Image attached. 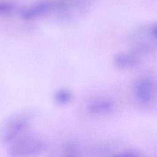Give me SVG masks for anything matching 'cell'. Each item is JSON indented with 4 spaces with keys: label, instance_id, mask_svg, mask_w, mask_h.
Returning a JSON list of instances; mask_svg holds the SVG:
<instances>
[{
    "label": "cell",
    "instance_id": "obj_6",
    "mask_svg": "<svg viewBox=\"0 0 157 157\" xmlns=\"http://www.w3.org/2000/svg\"><path fill=\"white\" fill-rule=\"evenodd\" d=\"M113 107V102L110 100L105 98H98L89 104L88 109L92 114L101 115L111 111Z\"/></svg>",
    "mask_w": 157,
    "mask_h": 157
},
{
    "label": "cell",
    "instance_id": "obj_7",
    "mask_svg": "<svg viewBox=\"0 0 157 157\" xmlns=\"http://www.w3.org/2000/svg\"><path fill=\"white\" fill-rule=\"evenodd\" d=\"M54 98L57 103L61 105H65L71 101L72 98V94L68 89L61 88L55 92Z\"/></svg>",
    "mask_w": 157,
    "mask_h": 157
},
{
    "label": "cell",
    "instance_id": "obj_1",
    "mask_svg": "<svg viewBox=\"0 0 157 157\" xmlns=\"http://www.w3.org/2000/svg\"><path fill=\"white\" fill-rule=\"evenodd\" d=\"M40 139L31 135H21L10 144L11 157H29L39 153L43 148Z\"/></svg>",
    "mask_w": 157,
    "mask_h": 157
},
{
    "label": "cell",
    "instance_id": "obj_2",
    "mask_svg": "<svg viewBox=\"0 0 157 157\" xmlns=\"http://www.w3.org/2000/svg\"><path fill=\"white\" fill-rule=\"evenodd\" d=\"M30 117L26 113H18L9 118L0 131V137L5 144H10L21 136L29 123Z\"/></svg>",
    "mask_w": 157,
    "mask_h": 157
},
{
    "label": "cell",
    "instance_id": "obj_3",
    "mask_svg": "<svg viewBox=\"0 0 157 157\" xmlns=\"http://www.w3.org/2000/svg\"><path fill=\"white\" fill-rule=\"evenodd\" d=\"M156 93L155 83L149 77L139 79L135 86V95L138 102L143 105H151L155 100Z\"/></svg>",
    "mask_w": 157,
    "mask_h": 157
},
{
    "label": "cell",
    "instance_id": "obj_8",
    "mask_svg": "<svg viewBox=\"0 0 157 157\" xmlns=\"http://www.w3.org/2000/svg\"><path fill=\"white\" fill-rule=\"evenodd\" d=\"M13 3L9 0H0V15H7L14 9Z\"/></svg>",
    "mask_w": 157,
    "mask_h": 157
},
{
    "label": "cell",
    "instance_id": "obj_5",
    "mask_svg": "<svg viewBox=\"0 0 157 157\" xmlns=\"http://www.w3.org/2000/svg\"><path fill=\"white\" fill-rule=\"evenodd\" d=\"M140 55L135 50L117 53L113 59L114 64L118 69H126L135 66L139 61Z\"/></svg>",
    "mask_w": 157,
    "mask_h": 157
},
{
    "label": "cell",
    "instance_id": "obj_9",
    "mask_svg": "<svg viewBox=\"0 0 157 157\" xmlns=\"http://www.w3.org/2000/svg\"><path fill=\"white\" fill-rule=\"evenodd\" d=\"M113 157H137V156L134 153L131 151H126L117 154Z\"/></svg>",
    "mask_w": 157,
    "mask_h": 157
},
{
    "label": "cell",
    "instance_id": "obj_4",
    "mask_svg": "<svg viewBox=\"0 0 157 157\" xmlns=\"http://www.w3.org/2000/svg\"><path fill=\"white\" fill-rule=\"evenodd\" d=\"M56 9L55 3L50 1H40L24 7L20 12L25 20H32L45 15Z\"/></svg>",
    "mask_w": 157,
    "mask_h": 157
}]
</instances>
